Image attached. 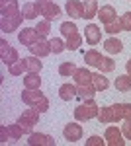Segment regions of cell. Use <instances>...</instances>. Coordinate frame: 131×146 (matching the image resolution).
<instances>
[{
	"label": "cell",
	"instance_id": "cell-29",
	"mask_svg": "<svg viewBox=\"0 0 131 146\" xmlns=\"http://www.w3.org/2000/svg\"><path fill=\"white\" fill-rule=\"evenodd\" d=\"M75 72H77V66H75V62H71V60L59 64V74H61V76H73Z\"/></svg>",
	"mask_w": 131,
	"mask_h": 146
},
{
	"label": "cell",
	"instance_id": "cell-28",
	"mask_svg": "<svg viewBox=\"0 0 131 146\" xmlns=\"http://www.w3.org/2000/svg\"><path fill=\"white\" fill-rule=\"evenodd\" d=\"M100 58H102V55H100L96 49H90V51H86V53H84V60H86L88 66H98Z\"/></svg>",
	"mask_w": 131,
	"mask_h": 146
},
{
	"label": "cell",
	"instance_id": "cell-31",
	"mask_svg": "<svg viewBox=\"0 0 131 146\" xmlns=\"http://www.w3.org/2000/svg\"><path fill=\"white\" fill-rule=\"evenodd\" d=\"M8 72H10L12 76H22L24 72H28V70H26V62L20 58L18 62H14L12 66H8Z\"/></svg>",
	"mask_w": 131,
	"mask_h": 146
},
{
	"label": "cell",
	"instance_id": "cell-27",
	"mask_svg": "<svg viewBox=\"0 0 131 146\" xmlns=\"http://www.w3.org/2000/svg\"><path fill=\"white\" fill-rule=\"evenodd\" d=\"M80 43H82V35L78 33H73L67 37V51H77L78 47H80Z\"/></svg>",
	"mask_w": 131,
	"mask_h": 146
},
{
	"label": "cell",
	"instance_id": "cell-36",
	"mask_svg": "<svg viewBox=\"0 0 131 146\" xmlns=\"http://www.w3.org/2000/svg\"><path fill=\"white\" fill-rule=\"evenodd\" d=\"M104 31H106V33H110V35H116V33H120V31H123V27H121L120 20H116V22L104 25Z\"/></svg>",
	"mask_w": 131,
	"mask_h": 146
},
{
	"label": "cell",
	"instance_id": "cell-17",
	"mask_svg": "<svg viewBox=\"0 0 131 146\" xmlns=\"http://www.w3.org/2000/svg\"><path fill=\"white\" fill-rule=\"evenodd\" d=\"M41 86V78H39V72H28L24 76V88H30V90H39Z\"/></svg>",
	"mask_w": 131,
	"mask_h": 146
},
{
	"label": "cell",
	"instance_id": "cell-5",
	"mask_svg": "<svg viewBox=\"0 0 131 146\" xmlns=\"http://www.w3.org/2000/svg\"><path fill=\"white\" fill-rule=\"evenodd\" d=\"M41 2V16H45V20H57L59 16H61V8L51 2V0H39Z\"/></svg>",
	"mask_w": 131,
	"mask_h": 146
},
{
	"label": "cell",
	"instance_id": "cell-32",
	"mask_svg": "<svg viewBox=\"0 0 131 146\" xmlns=\"http://www.w3.org/2000/svg\"><path fill=\"white\" fill-rule=\"evenodd\" d=\"M49 45H51V51H53L55 55H61V53L67 49V43L63 41V39H59V37L51 39V41H49Z\"/></svg>",
	"mask_w": 131,
	"mask_h": 146
},
{
	"label": "cell",
	"instance_id": "cell-44",
	"mask_svg": "<svg viewBox=\"0 0 131 146\" xmlns=\"http://www.w3.org/2000/svg\"><path fill=\"white\" fill-rule=\"evenodd\" d=\"M123 121H131V103H123Z\"/></svg>",
	"mask_w": 131,
	"mask_h": 146
},
{
	"label": "cell",
	"instance_id": "cell-42",
	"mask_svg": "<svg viewBox=\"0 0 131 146\" xmlns=\"http://www.w3.org/2000/svg\"><path fill=\"white\" fill-rule=\"evenodd\" d=\"M104 144H106V138L102 140V136H96V135L86 140V146H104Z\"/></svg>",
	"mask_w": 131,
	"mask_h": 146
},
{
	"label": "cell",
	"instance_id": "cell-12",
	"mask_svg": "<svg viewBox=\"0 0 131 146\" xmlns=\"http://www.w3.org/2000/svg\"><path fill=\"white\" fill-rule=\"evenodd\" d=\"M84 37H86L88 45H98L100 39H102V31H100L98 25L90 23V25H86V29H84Z\"/></svg>",
	"mask_w": 131,
	"mask_h": 146
},
{
	"label": "cell",
	"instance_id": "cell-26",
	"mask_svg": "<svg viewBox=\"0 0 131 146\" xmlns=\"http://www.w3.org/2000/svg\"><path fill=\"white\" fill-rule=\"evenodd\" d=\"M35 31H37V35H39V39H45V37L49 35V31H51V22H49V20L37 22L35 23Z\"/></svg>",
	"mask_w": 131,
	"mask_h": 146
},
{
	"label": "cell",
	"instance_id": "cell-34",
	"mask_svg": "<svg viewBox=\"0 0 131 146\" xmlns=\"http://www.w3.org/2000/svg\"><path fill=\"white\" fill-rule=\"evenodd\" d=\"M77 31H78V29H77V23H75V22H63V23H61V33L65 35V37L77 33Z\"/></svg>",
	"mask_w": 131,
	"mask_h": 146
},
{
	"label": "cell",
	"instance_id": "cell-7",
	"mask_svg": "<svg viewBox=\"0 0 131 146\" xmlns=\"http://www.w3.org/2000/svg\"><path fill=\"white\" fill-rule=\"evenodd\" d=\"M63 136H65V140H69V142H78V140L82 138V127H80L78 123L65 125V129H63Z\"/></svg>",
	"mask_w": 131,
	"mask_h": 146
},
{
	"label": "cell",
	"instance_id": "cell-4",
	"mask_svg": "<svg viewBox=\"0 0 131 146\" xmlns=\"http://www.w3.org/2000/svg\"><path fill=\"white\" fill-rule=\"evenodd\" d=\"M104 138H106V144L110 146H125V136L118 127H108L106 133H104Z\"/></svg>",
	"mask_w": 131,
	"mask_h": 146
},
{
	"label": "cell",
	"instance_id": "cell-1",
	"mask_svg": "<svg viewBox=\"0 0 131 146\" xmlns=\"http://www.w3.org/2000/svg\"><path fill=\"white\" fill-rule=\"evenodd\" d=\"M98 105H96V101L94 100H82V103L78 105L77 109H75V119L77 121H90V119H94V117H98Z\"/></svg>",
	"mask_w": 131,
	"mask_h": 146
},
{
	"label": "cell",
	"instance_id": "cell-40",
	"mask_svg": "<svg viewBox=\"0 0 131 146\" xmlns=\"http://www.w3.org/2000/svg\"><path fill=\"white\" fill-rule=\"evenodd\" d=\"M0 142H2V144H6V142H14L12 136H10V133H8V127H6V125L0 127Z\"/></svg>",
	"mask_w": 131,
	"mask_h": 146
},
{
	"label": "cell",
	"instance_id": "cell-15",
	"mask_svg": "<svg viewBox=\"0 0 131 146\" xmlns=\"http://www.w3.org/2000/svg\"><path fill=\"white\" fill-rule=\"evenodd\" d=\"M22 12L18 8V0H0V16H14Z\"/></svg>",
	"mask_w": 131,
	"mask_h": 146
},
{
	"label": "cell",
	"instance_id": "cell-14",
	"mask_svg": "<svg viewBox=\"0 0 131 146\" xmlns=\"http://www.w3.org/2000/svg\"><path fill=\"white\" fill-rule=\"evenodd\" d=\"M92 74H94V72H90L86 66H80V68H77V72L73 74V78L77 82V86H84V84H92Z\"/></svg>",
	"mask_w": 131,
	"mask_h": 146
},
{
	"label": "cell",
	"instance_id": "cell-9",
	"mask_svg": "<svg viewBox=\"0 0 131 146\" xmlns=\"http://www.w3.org/2000/svg\"><path fill=\"white\" fill-rule=\"evenodd\" d=\"M65 10H67V14H69L73 20L84 18V4H82L80 0H67Z\"/></svg>",
	"mask_w": 131,
	"mask_h": 146
},
{
	"label": "cell",
	"instance_id": "cell-21",
	"mask_svg": "<svg viewBox=\"0 0 131 146\" xmlns=\"http://www.w3.org/2000/svg\"><path fill=\"white\" fill-rule=\"evenodd\" d=\"M116 90L118 92H131V74H123V76H118L116 82H114Z\"/></svg>",
	"mask_w": 131,
	"mask_h": 146
},
{
	"label": "cell",
	"instance_id": "cell-23",
	"mask_svg": "<svg viewBox=\"0 0 131 146\" xmlns=\"http://www.w3.org/2000/svg\"><path fill=\"white\" fill-rule=\"evenodd\" d=\"M24 62H26V70L28 72H41V68L43 64L39 62V56H28V58H24Z\"/></svg>",
	"mask_w": 131,
	"mask_h": 146
},
{
	"label": "cell",
	"instance_id": "cell-6",
	"mask_svg": "<svg viewBox=\"0 0 131 146\" xmlns=\"http://www.w3.org/2000/svg\"><path fill=\"white\" fill-rule=\"evenodd\" d=\"M18 41H20L24 47L30 49L35 41H39V35H37V31H35V27H24L22 31L18 33Z\"/></svg>",
	"mask_w": 131,
	"mask_h": 146
},
{
	"label": "cell",
	"instance_id": "cell-19",
	"mask_svg": "<svg viewBox=\"0 0 131 146\" xmlns=\"http://www.w3.org/2000/svg\"><path fill=\"white\" fill-rule=\"evenodd\" d=\"M92 84H94V88L98 92H104V90H108L110 80L104 76V72H94L92 74Z\"/></svg>",
	"mask_w": 131,
	"mask_h": 146
},
{
	"label": "cell",
	"instance_id": "cell-38",
	"mask_svg": "<svg viewBox=\"0 0 131 146\" xmlns=\"http://www.w3.org/2000/svg\"><path fill=\"white\" fill-rule=\"evenodd\" d=\"M112 113H114V121H123V103H114L112 105Z\"/></svg>",
	"mask_w": 131,
	"mask_h": 146
},
{
	"label": "cell",
	"instance_id": "cell-20",
	"mask_svg": "<svg viewBox=\"0 0 131 146\" xmlns=\"http://www.w3.org/2000/svg\"><path fill=\"white\" fill-rule=\"evenodd\" d=\"M75 96H77V86H73V84H63L59 88V98L63 101H71Z\"/></svg>",
	"mask_w": 131,
	"mask_h": 146
},
{
	"label": "cell",
	"instance_id": "cell-33",
	"mask_svg": "<svg viewBox=\"0 0 131 146\" xmlns=\"http://www.w3.org/2000/svg\"><path fill=\"white\" fill-rule=\"evenodd\" d=\"M6 127H8V133H10L12 140H20L24 136V131L20 127V123H12V125H6Z\"/></svg>",
	"mask_w": 131,
	"mask_h": 146
},
{
	"label": "cell",
	"instance_id": "cell-18",
	"mask_svg": "<svg viewBox=\"0 0 131 146\" xmlns=\"http://www.w3.org/2000/svg\"><path fill=\"white\" fill-rule=\"evenodd\" d=\"M96 88H94V84H84V86H77V96L80 100H94V96H96Z\"/></svg>",
	"mask_w": 131,
	"mask_h": 146
},
{
	"label": "cell",
	"instance_id": "cell-39",
	"mask_svg": "<svg viewBox=\"0 0 131 146\" xmlns=\"http://www.w3.org/2000/svg\"><path fill=\"white\" fill-rule=\"evenodd\" d=\"M120 23L123 27V31H131V12H125L120 18Z\"/></svg>",
	"mask_w": 131,
	"mask_h": 146
},
{
	"label": "cell",
	"instance_id": "cell-22",
	"mask_svg": "<svg viewBox=\"0 0 131 146\" xmlns=\"http://www.w3.org/2000/svg\"><path fill=\"white\" fill-rule=\"evenodd\" d=\"M104 49L108 51V53H121L123 51V43H121L120 39H116V37H110V39H106L104 41Z\"/></svg>",
	"mask_w": 131,
	"mask_h": 146
},
{
	"label": "cell",
	"instance_id": "cell-43",
	"mask_svg": "<svg viewBox=\"0 0 131 146\" xmlns=\"http://www.w3.org/2000/svg\"><path fill=\"white\" fill-rule=\"evenodd\" d=\"M121 133H123V136H125L127 140H131V121H125L123 129H121Z\"/></svg>",
	"mask_w": 131,
	"mask_h": 146
},
{
	"label": "cell",
	"instance_id": "cell-16",
	"mask_svg": "<svg viewBox=\"0 0 131 146\" xmlns=\"http://www.w3.org/2000/svg\"><path fill=\"white\" fill-rule=\"evenodd\" d=\"M43 98V94L39 90H30V88H26L22 94V101L26 103V105H35L37 101Z\"/></svg>",
	"mask_w": 131,
	"mask_h": 146
},
{
	"label": "cell",
	"instance_id": "cell-24",
	"mask_svg": "<svg viewBox=\"0 0 131 146\" xmlns=\"http://www.w3.org/2000/svg\"><path fill=\"white\" fill-rule=\"evenodd\" d=\"M98 2L96 0H88L84 2V20H90V18H94V16H98Z\"/></svg>",
	"mask_w": 131,
	"mask_h": 146
},
{
	"label": "cell",
	"instance_id": "cell-2",
	"mask_svg": "<svg viewBox=\"0 0 131 146\" xmlns=\"http://www.w3.org/2000/svg\"><path fill=\"white\" fill-rule=\"evenodd\" d=\"M0 58H2V62H4L6 66H12L14 62H18V60H20L18 51H16V49H14L6 39H0Z\"/></svg>",
	"mask_w": 131,
	"mask_h": 146
},
{
	"label": "cell",
	"instance_id": "cell-35",
	"mask_svg": "<svg viewBox=\"0 0 131 146\" xmlns=\"http://www.w3.org/2000/svg\"><path fill=\"white\" fill-rule=\"evenodd\" d=\"M18 123H20V127H22V131H24V135H32L33 133V121H30V119H26V117H20V119H18Z\"/></svg>",
	"mask_w": 131,
	"mask_h": 146
},
{
	"label": "cell",
	"instance_id": "cell-13",
	"mask_svg": "<svg viewBox=\"0 0 131 146\" xmlns=\"http://www.w3.org/2000/svg\"><path fill=\"white\" fill-rule=\"evenodd\" d=\"M24 18L26 20H35L39 14H41V2L37 0V2H28V4H24Z\"/></svg>",
	"mask_w": 131,
	"mask_h": 146
},
{
	"label": "cell",
	"instance_id": "cell-30",
	"mask_svg": "<svg viewBox=\"0 0 131 146\" xmlns=\"http://www.w3.org/2000/svg\"><path fill=\"white\" fill-rule=\"evenodd\" d=\"M98 68H100V72H112L114 68H116V62L112 60V58H108V56H102L100 58V62H98Z\"/></svg>",
	"mask_w": 131,
	"mask_h": 146
},
{
	"label": "cell",
	"instance_id": "cell-37",
	"mask_svg": "<svg viewBox=\"0 0 131 146\" xmlns=\"http://www.w3.org/2000/svg\"><path fill=\"white\" fill-rule=\"evenodd\" d=\"M26 119H30V121H33V123L37 125V121H39V111L35 109V107H32L30 105V109H24V113H22Z\"/></svg>",
	"mask_w": 131,
	"mask_h": 146
},
{
	"label": "cell",
	"instance_id": "cell-8",
	"mask_svg": "<svg viewBox=\"0 0 131 146\" xmlns=\"http://www.w3.org/2000/svg\"><path fill=\"white\" fill-rule=\"evenodd\" d=\"M28 144L30 146H55V138L51 135H43V133H32Z\"/></svg>",
	"mask_w": 131,
	"mask_h": 146
},
{
	"label": "cell",
	"instance_id": "cell-10",
	"mask_svg": "<svg viewBox=\"0 0 131 146\" xmlns=\"http://www.w3.org/2000/svg\"><path fill=\"white\" fill-rule=\"evenodd\" d=\"M98 18L100 22L104 23V25H108V23L116 22L118 20V14H116V8L114 6H110V4H106V6H102L98 10Z\"/></svg>",
	"mask_w": 131,
	"mask_h": 146
},
{
	"label": "cell",
	"instance_id": "cell-3",
	"mask_svg": "<svg viewBox=\"0 0 131 146\" xmlns=\"http://www.w3.org/2000/svg\"><path fill=\"white\" fill-rule=\"evenodd\" d=\"M22 20H24L22 12H18V14H14V16H2V18H0V29H2L4 33H12V31H16V29L20 27Z\"/></svg>",
	"mask_w": 131,
	"mask_h": 146
},
{
	"label": "cell",
	"instance_id": "cell-45",
	"mask_svg": "<svg viewBox=\"0 0 131 146\" xmlns=\"http://www.w3.org/2000/svg\"><path fill=\"white\" fill-rule=\"evenodd\" d=\"M125 70H127V74H131V60L125 62Z\"/></svg>",
	"mask_w": 131,
	"mask_h": 146
},
{
	"label": "cell",
	"instance_id": "cell-25",
	"mask_svg": "<svg viewBox=\"0 0 131 146\" xmlns=\"http://www.w3.org/2000/svg\"><path fill=\"white\" fill-rule=\"evenodd\" d=\"M98 121L100 123H116L114 121V113H112V105L110 107H100L98 109Z\"/></svg>",
	"mask_w": 131,
	"mask_h": 146
},
{
	"label": "cell",
	"instance_id": "cell-11",
	"mask_svg": "<svg viewBox=\"0 0 131 146\" xmlns=\"http://www.w3.org/2000/svg\"><path fill=\"white\" fill-rule=\"evenodd\" d=\"M30 51H32V55L39 56V58H43V56H47L49 53H53V51H51V45H49V41H45V39L35 41V43L30 47Z\"/></svg>",
	"mask_w": 131,
	"mask_h": 146
},
{
	"label": "cell",
	"instance_id": "cell-41",
	"mask_svg": "<svg viewBox=\"0 0 131 146\" xmlns=\"http://www.w3.org/2000/svg\"><path fill=\"white\" fill-rule=\"evenodd\" d=\"M32 107H35V109H37L39 113H45L47 109H49V100H47V98L43 96V98H41V100L37 101L35 105H32Z\"/></svg>",
	"mask_w": 131,
	"mask_h": 146
}]
</instances>
